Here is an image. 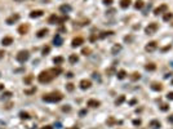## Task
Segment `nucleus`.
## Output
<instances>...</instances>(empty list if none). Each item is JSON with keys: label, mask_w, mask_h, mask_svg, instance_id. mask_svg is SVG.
Returning a JSON list of instances; mask_svg holds the SVG:
<instances>
[{"label": "nucleus", "mask_w": 173, "mask_h": 129, "mask_svg": "<svg viewBox=\"0 0 173 129\" xmlns=\"http://www.w3.org/2000/svg\"><path fill=\"white\" fill-rule=\"evenodd\" d=\"M62 98H63L62 93H60V92H53V93L45 94L44 97H43V101H45V102H50V103H56V102L62 101Z\"/></svg>", "instance_id": "obj_1"}, {"label": "nucleus", "mask_w": 173, "mask_h": 129, "mask_svg": "<svg viewBox=\"0 0 173 129\" xmlns=\"http://www.w3.org/2000/svg\"><path fill=\"white\" fill-rule=\"evenodd\" d=\"M53 78H54V76L52 75V72H50L49 70H47V71H41V72L39 74L38 80H39L40 83H49V81H52Z\"/></svg>", "instance_id": "obj_2"}, {"label": "nucleus", "mask_w": 173, "mask_h": 129, "mask_svg": "<svg viewBox=\"0 0 173 129\" xmlns=\"http://www.w3.org/2000/svg\"><path fill=\"white\" fill-rule=\"evenodd\" d=\"M28 58H30L28 50H21V52H18V54L16 56V59H17L19 63H25Z\"/></svg>", "instance_id": "obj_3"}, {"label": "nucleus", "mask_w": 173, "mask_h": 129, "mask_svg": "<svg viewBox=\"0 0 173 129\" xmlns=\"http://www.w3.org/2000/svg\"><path fill=\"white\" fill-rule=\"evenodd\" d=\"M158 28H159V25L156 22H153V23H149V26L145 28V32L147 35H153L158 31Z\"/></svg>", "instance_id": "obj_4"}, {"label": "nucleus", "mask_w": 173, "mask_h": 129, "mask_svg": "<svg viewBox=\"0 0 173 129\" xmlns=\"http://www.w3.org/2000/svg\"><path fill=\"white\" fill-rule=\"evenodd\" d=\"M167 12H168V5H167V4H161V5H159L158 8H155L154 14H155V16H159V14H163V13H167Z\"/></svg>", "instance_id": "obj_5"}, {"label": "nucleus", "mask_w": 173, "mask_h": 129, "mask_svg": "<svg viewBox=\"0 0 173 129\" xmlns=\"http://www.w3.org/2000/svg\"><path fill=\"white\" fill-rule=\"evenodd\" d=\"M83 43H84V39H83V38H74L72 41H71V47H72V48L80 47Z\"/></svg>", "instance_id": "obj_6"}, {"label": "nucleus", "mask_w": 173, "mask_h": 129, "mask_svg": "<svg viewBox=\"0 0 173 129\" xmlns=\"http://www.w3.org/2000/svg\"><path fill=\"white\" fill-rule=\"evenodd\" d=\"M91 87H92V83H91V80L83 79V80L80 81V88H81L83 90H85V89H89Z\"/></svg>", "instance_id": "obj_7"}, {"label": "nucleus", "mask_w": 173, "mask_h": 129, "mask_svg": "<svg viewBox=\"0 0 173 129\" xmlns=\"http://www.w3.org/2000/svg\"><path fill=\"white\" fill-rule=\"evenodd\" d=\"M156 48H158V43H156V41H150L149 44L145 47L146 52H154Z\"/></svg>", "instance_id": "obj_8"}, {"label": "nucleus", "mask_w": 173, "mask_h": 129, "mask_svg": "<svg viewBox=\"0 0 173 129\" xmlns=\"http://www.w3.org/2000/svg\"><path fill=\"white\" fill-rule=\"evenodd\" d=\"M18 19H19V14H12L10 17L7 18V23L8 25H13L14 22H17Z\"/></svg>", "instance_id": "obj_9"}, {"label": "nucleus", "mask_w": 173, "mask_h": 129, "mask_svg": "<svg viewBox=\"0 0 173 129\" xmlns=\"http://www.w3.org/2000/svg\"><path fill=\"white\" fill-rule=\"evenodd\" d=\"M43 14H44V12H43L41 9H38V10H32V12L30 13V17L31 18H38V17H41Z\"/></svg>", "instance_id": "obj_10"}, {"label": "nucleus", "mask_w": 173, "mask_h": 129, "mask_svg": "<svg viewBox=\"0 0 173 129\" xmlns=\"http://www.w3.org/2000/svg\"><path fill=\"white\" fill-rule=\"evenodd\" d=\"M53 43H54V45H57V47L62 45V44H63V39H62V36L57 34L54 38H53Z\"/></svg>", "instance_id": "obj_11"}, {"label": "nucleus", "mask_w": 173, "mask_h": 129, "mask_svg": "<svg viewBox=\"0 0 173 129\" xmlns=\"http://www.w3.org/2000/svg\"><path fill=\"white\" fill-rule=\"evenodd\" d=\"M149 126H150L151 129H160L161 124H160V121H159V120H151V121H150V124H149Z\"/></svg>", "instance_id": "obj_12"}, {"label": "nucleus", "mask_w": 173, "mask_h": 129, "mask_svg": "<svg viewBox=\"0 0 173 129\" xmlns=\"http://www.w3.org/2000/svg\"><path fill=\"white\" fill-rule=\"evenodd\" d=\"M2 44H3V45H10V44H13V38L5 36V38L2 40Z\"/></svg>", "instance_id": "obj_13"}, {"label": "nucleus", "mask_w": 173, "mask_h": 129, "mask_svg": "<svg viewBox=\"0 0 173 129\" xmlns=\"http://www.w3.org/2000/svg\"><path fill=\"white\" fill-rule=\"evenodd\" d=\"M100 105H101V102L97 101V100H89V101H88V106H89V107H93V109L98 107Z\"/></svg>", "instance_id": "obj_14"}, {"label": "nucleus", "mask_w": 173, "mask_h": 129, "mask_svg": "<svg viewBox=\"0 0 173 129\" xmlns=\"http://www.w3.org/2000/svg\"><path fill=\"white\" fill-rule=\"evenodd\" d=\"M151 89L155 90V92H161V89H163V85H161L160 83H154L153 85H151Z\"/></svg>", "instance_id": "obj_15"}, {"label": "nucleus", "mask_w": 173, "mask_h": 129, "mask_svg": "<svg viewBox=\"0 0 173 129\" xmlns=\"http://www.w3.org/2000/svg\"><path fill=\"white\" fill-rule=\"evenodd\" d=\"M48 22H49L50 25H56V23H58V17H57L56 14H52V16L48 18Z\"/></svg>", "instance_id": "obj_16"}, {"label": "nucleus", "mask_w": 173, "mask_h": 129, "mask_svg": "<svg viewBox=\"0 0 173 129\" xmlns=\"http://www.w3.org/2000/svg\"><path fill=\"white\" fill-rule=\"evenodd\" d=\"M60 10H61L62 13H67V12H70V10H71V5H69V4H63V5L60 7Z\"/></svg>", "instance_id": "obj_17"}, {"label": "nucleus", "mask_w": 173, "mask_h": 129, "mask_svg": "<svg viewBox=\"0 0 173 129\" xmlns=\"http://www.w3.org/2000/svg\"><path fill=\"white\" fill-rule=\"evenodd\" d=\"M116 76H118L119 80H123V79L127 78V72H125L124 70H120V71H118V72H116Z\"/></svg>", "instance_id": "obj_18"}, {"label": "nucleus", "mask_w": 173, "mask_h": 129, "mask_svg": "<svg viewBox=\"0 0 173 129\" xmlns=\"http://www.w3.org/2000/svg\"><path fill=\"white\" fill-rule=\"evenodd\" d=\"M131 0H120V7L123 8V9H127V8H129V5H131Z\"/></svg>", "instance_id": "obj_19"}, {"label": "nucleus", "mask_w": 173, "mask_h": 129, "mask_svg": "<svg viewBox=\"0 0 173 129\" xmlns=\"http://www.w3.org/2000/svg\"><path fill=\"white\" fill-rule=\"evenodd\" d=\"M120 50H122V45L120 44H115L112 47V49H111V53H112V54H118Z\"/></svg>", "instance_id": "obj_20"}, {"label": "nucleus", "mask_w": 173, "mask_h": 129, "mask_svg": "<svg viewBox=\"0 0 173 129\" xmlns=\"http://www.w3.org/2000/svg\"><path fill=\"white\" fill-rule=\"evenodd\" d=\"M27 31H28V26H27V25H22V26H19V28H18V32H19L21 35L26 34Z\"/></svg>", "instance_id": "obj_21"}, {"label": "nucleus", "mask_w": 173, "mask_h": 129, "mask_svg": "<svg viewBox=\"0 0 173 129\" xmlns=\"http://www.w3.org/2000/svg\"><path fill=\"white\" fill-rule=\"evenodd\" d=\"M48 28H43V30H40V31H38V34H36V36L38 38H44L47 34H48Z\"/></svg>", "instance_id": "obj_22"}, {"label": "nucleus", "mask_w": 173, "mask_h": 129, "mask_svg": "<svg viewBox=\"0 0 173 129\" xmlns=\"http://www.w3.org/2000/svg\"><path fill=\"white\" fill-rule=\"evenodd\" d=\"M172 18H173V14H172L170 12H167V13H164V16H163V21H164V22H169Z\"/></svg>", "instance_id": "obj_23"}, {"label": "nucleus", "mask_w": 173, "mask_h": 129, "mask_svg": "<svg viewBox=\"0 0 173 129\" xmlns=\"http://www.w3.org/2000/svg\"><path fill=\"white\" fill-rule=\"evenodd\" d=\"M63 61H65V58L61 57V56H58V57H54V59H53V63L58 66V64H62V63H63Z\"/></svg>", "instance_id": "obj_24"}, {"label": "nucleus", "mask_w": 173, "mask_h": 129, "mask_svg": "<svg viewBox=\"0 0 173 129\" xmlns=\"http://www.w3.org/2000/svg\"><path fill=\"white\" fill-rule=\"evenodd\" d=\"M69 61H70V63H72V64H75L78 61H79V57H78V54H71L70 57H69Z\"/></svg>", "instance_id": "obj_25"}, {"label": "nucleus", "mask_w": 173, "mask_h": 129, "mask_svg": "<svg viewBox=\"0 0 173 129\" xmlns=\"http://www.w3.org/2000/svg\"><path fill=\"white\" fill-rule=\"evenodd\" d=\"M49 71L52 72L53 76H57V75H60V74L62 72V69H60V67H57V69H56V67H54V69H50Z\"/></svg>", "instance_id": "obj_26"}, {"label": "nucleus", "mask_w": 173, "mask_h": 129, "mask_svg": "<svg viewBox=\"0 0 173 129\" xmlns=\"http://www.w3.org/2000/svg\"><path fill=\"white\" fill-rule=\"evenodd\" d=\"M109 35H114V31H103V32H101L100 39H105L106 36H109Z\"/></svg>", "instance_id": "obj_27"}, {"label": "nucleus", "mask_w": 173, "mask_h": 129, "mask_svg": "<svg viewBox=\"0 0 173 129\" xmlns=\"http://www.w3.org/2000/svg\"><path fill=\"white\" fill-rule=\"evenodd\" d=\"M145 69L147 71H154V70H156V66H155L154 63H147L146 66H145Z\"/></svg>", "instance_id": "obj_28"}, {"label": "nucleus", "mask_w": 173, "mask_h": 129, "mask_svg": "<svg viewBox=\"0 0 173 129\" xmlns=\"http://www.w3.org/2000/svg\"><path fill=\"white\" fill-rule=\"evenodd\" d=\"M124 101H125V95H120V97H119V98L115 101V105H116V106H120Z\"/></svg>", "instance_id": "obj_29"}, {"label": "nucleus", "mask_w": 173, "mask_h": 129, "mask_svg": "<svg viewBox=\"0 0 173 129\" xmlns=\"http://www.w3.org/2000/svg\"><path fill=\"white\" fill-rule=\"evenodd\" d=\"M134 8L136 9H142L143 8V2L142 0H137V2L134 3Z\"/></svg>", "instance_id": "obj_30"}, {"label": "nucleus", "mask_w": 173, "mask_h": 129, "mask_svg": "<svg viewBox=\"0 0 173 129\" xmlns=\"http://www.w3.org/2000/svg\"><path fill=\"white\" fill-rule=\"evenodd\" d=\"M139 78H141V75H139L138 72H133L132 76H131V80H132V81H137Z\"/></svg>", "instance_id": "obj_31"}, {"label": "nucleus", "mask_w": 173, "mask_h": 129, "mask_svg": "<svg viewBox=\"0 0 173 129\" xmlns=\"http://www.w3.org/2000/svg\"><path fill=\"white\" fill-rule=\"evenodd\" d=\"M10 97H12V93H10V92H5L2 95V100H7V98H10Z\"/></svg>", "instance_id": "obj_32"}, {"label": "nucleus", "mask_w": 173, "mask_h": 129, "mask_svg": "<svg viewBox=\"0 0 173 129\" xmlns=\"http://www.w3.org/2000/svg\"><path fill=\"white\" fill-rule=\"evenodd\" d=\"M160 110H161V111H168V110H169V105H167V103L160 105Z\"/></svg>", "instance_id": "obj_33"}, {"label": "nucleus", "mask_w": 173, "mask_h": 129, "mask_svg": "<svg viewBox=\"0 0 173 129\" xmlns=\"http://www.w3.org/2000/svg\"><path fill=\"white\" fill-rule=\"evenodd\" d=\"M19 117L21 119H30V115L27 112H19Z\"/></svg>", "instance_id": "obj_34"}, {"label": "nucleus", "mask_w": 173, "mask_h": 129, "mask_svg": "<svg viewBox=\"0 0 173 129\" xmlns=\"http://www.w3.org/2000/svg\"><path fill=\"white\" fill-rule=\"evenodd\" d=\"M89 53H91V49H89V48H83L81 54H84V56H89Z\"/></svg>", "instance_id": "obj_35"}, {"label": "nucleus", "mask_w": 173, "mask_h": 129, "mask_svg": "<svg viewBox=\"0 0 173 129\" xmlns=\"http://www.w3.org/2000/svg\"><path fill=\"white\" fill-rule=\"evenodd\" d=\"M66 88H67V90H69V92H72V90H74V84H72V83L66 84Z\"/></svg>", "instance_id": "obj_36"}, {"label": "nucleus", "mask_w": 173, "mask_h": 129, "mask_svg": "<svg viewBox=\"0 0 173 129\" xmlns=\"http://www.w3.org/2000/svg\"><path fill=\"white\" fill-rule=\"evenodd\" d=\"M67 18H69L67 16H63L62 18H58V23H63L65 21H67Z\"/></svg>", "instance_id": "obj_37"}, {"label": "nucleus", "mask_w": 173, "mask_h": 129, "mask_svg": "<svg viewBox=\"0 0 173 129\" xmlns=\"http://www.w3.org/2000/svg\"><path fill=\"white\" fill-rule=\"evenodd\" d=\"M49 52H50V48H49V47H45L44 49H43V54H44V56H47Z\"/></svg>", "instance_id": "obj_38"}, {"label": "nucleus", "mask_w": 173, "mask_h": 129, "mask_svg": "<svg viewBox=\"0 0 173 129\" xmlns=\"http://www.w3.org/2000/svg\"><path fill=\"white\" fill-rule=\"evenodd\" d=\"M167 100H169V101H173V92H169V93L167 94Z\"/></svg>", "instance_id": "obj_39"}, {"label": "nucleus", "mask_w": 173, "mask_h": 129, "mask_svg": "<svg viewBox=\"0 0 173 129\" xmlns=\"http://www.w3.org/2000/svg\"><path fill=\"white\" fill-rule=\"evenodd\" d=\"M102 3L105 5H111L112 4V0H102Z\"/></svg>", "instance_id": "obj_40"}, {"label": "nucleus", "mask_w": 173, "mask_h": 129, "mask_svg": "<svg viewBox=\"0 0 173 129\" xmlns=\"http://www.w3.org/2000/svg\"><path fill=\"white\" fill-rule=\"evenodd\" d=\"M93 78H94L96 80H98V81H101V78H100V75L97 74V72H94V74H93Z\"/></svg>", "instance_id": "obj_41"}, {"label": "nucleus", "mask_w": 173, "mask_h": 129, "mask_svg": "<svg viewBox=\"0 0 173 129\" xmlns=\"http://www.w3.org/2000/svg\"><path fill=\"white\" fill-rule=\"evenodd\" d=\"M35 90H36V88H32L31 90H25V93H26V94H32Z\"/></svg>", "instance_id": "obj_42"}, {"label": "nucleus", "mask_w": 173, "mask_h": 129, "mask_svg": "<svg viewBox=\"0 0 173 129\" xmlns=\"http://www.w3.org/2000/svg\"><path fill=\"white\" fill-rule=\"evenodd\" d=\"M133 124H134V125H141V120H139V119H134V120H133Z\"/></svg>", "instance_id": "obj_43"}, {"label": "nucleus", "mask_w": 173, "mask_h": 129, "mask_svg": "<svg viewBox=\"0 0 173 129\" xmlns=\"http://www.w3.org/2000/svg\"><path fill=\"white\" fill-rule=\"evenodd\" d=\"M62 110H63V111H70L71 107H70V106H65V107H62Z\"/></svg>", "instance_id": "obj_44"}, {"label": "nucleus", "mask_w": 173, "mask_h": 129, "mask_svg": "<svg viewBox=\"0 0 173 129\" xmlns=\"http://www.w3.org/2000/svg\"><path fill=\"white\" fill-rule=\"evenodd\" d=\"M124 40H125V41H132V40H133V38H132V36H125V38H124Z\"/></svg>", "instance_id": "obj_45"}, {"label": "nucleus", "mask_w": 173, "mask_h": 129, "mask_svg": "<svg viewBox=\"0 0 173 129\" xmlns=\"http://www.w3.org/2000/svg\"><path fill=\"white\" fill-rule=\"evenodd\" d=\"M79 115H80V116H84V115H86V110H81V111L79 112Z\"/></svg>", "instance_id": "obj_46"}, {"label": "nucleus", "mask_w": 173, "mask_h": 129, "mask_svg": "<svg viewBox=\"0 0 173 129\" xmlns=\"http://www.w3.org/2000/svg\"><path fill=\"white\" fill-rule=\"evenodd\" d=\"M66 76H67L69 79H71V78H74V74H72V72H67V75H66Z\"/></svg>", "instance_id": "obj_47"}, {"label": "nucleus", "mask_w": 173, "mask_h": 129, "mask_svg": "<svg viewBox=\"0 0 173 129\" xmlns=\"http://www.w3.org/2000/svg\"><path fill=\"white\" fill-rule=\"evenodd\" d=\"M168 121H169V123H173V115L168 116Z\"/></svg>", "instance_id": "obj_48"}, {"label": "nucleus", "mask_w": 173, "mask_h": 129, "mask_svg": "<svg viewBox=\"0 0 173 129\" xmlns=\"http://www.w3.org/2000/svg\"><path fill=\"white\" fill-rule=\"evenodd\" d=\"M106 13H109V14H112V13H115V9H110V10H107Z\"/></svg>", "instance_id": "obj_49"}, {"label": "nucleus", "mask_w": 173, "mask_h": 129, "mask_svg": "<svg viewBox=\"0 0 173 129\" xmlns=\"http://www.w3.org/2000/svg\"><path fill=\"white\" fill-rule=\"evenodd\" d=\"M40 129H53L50 125H45V126H43V128H40Z\"/></svg>", "instance_id": "obj_50"}, {"label": "nucleus", "mask_w": 173, "mask_h": 129, "mask_svg": "<svg viewBox=\"0 0 173 129\" xmlns=\"http://www.w3.org/2000/svg\"><path fill=\"white\" fill-rule=\"evenodd\" d=\"M4 54H5V52H3V50H0V58H3V57H4Z\"/></svg>", "instance_id": "obj_51"}, {"label": "nucleus", "mask_w": 173, "mask_h": 129, "mask_svg": "<svg viewBox=\"0 0 173 129\" xmlns=\"http://www.w3.org/2000/svg\"><path fill=\"white\" fill-rule=\"evenodd\" d=\"M4 89V84H0V92H2Z\"/></svg>", "instance_id": "obj_52"}, {"label": "nucleus", "mask_w": 173, "mask_h": 129, "mask_svg": "<svg viewBox=\"0 0 173 129\" xmlns=\"http://www.w3.org/2000/svg\"><path fill=\"white\" fill-rule=\"evenodd\" d=\"M136 102H137V101H136V100H132V101H131V102H129V103H131V105H134V103H136Z\"/></svg>", "instance_id": "obj_53"}, {"label": "nucleus", "mask_w": 173, "mask_h": 129, "mask_svg": "<svg viewBox=\"0 0 173 129\" xmlns=\"http://www.w3.org/2000/svg\"><path fill=\"white\" fill-rule=\"evenodd\" d=\"M67 129H79L78 126H74V128H67Z\"/></svg>", "instance_id": "obj_54"}, {"label": "nucleus", "mask_w": 173, "mask_h": 129, "mask_svg": "<svg viewBox=\"0 0 173 129\" xmlns=\"http://www.w3.org/2000/svg\"><path fill=\"white\" fill-rule=\"evenodd\" d=\"M16 2H22V0H16Z\"/></svg>", "instance_id": "obj_55"}, {"label": "nucleus", "mask_w": 173, "mask_h": 129, "mask_svg": "<svg viewBox=\"0 0 173 129\" xmlns=\"http://www.w3.org/2000/svg\"><path fill=\"white\" fill-rule=\"evenodd\" d=\"M172 85H173V80H172Z\"/></svg>", "instance_id": "obj_56"}]
</instances>
